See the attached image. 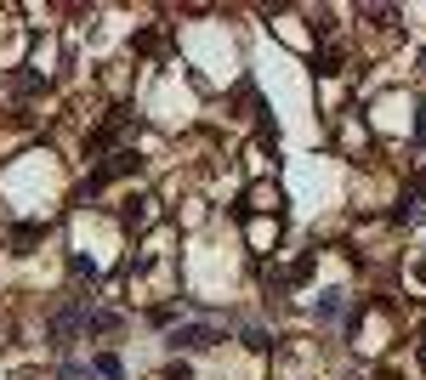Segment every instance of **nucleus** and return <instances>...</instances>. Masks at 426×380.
I'll list each match as a JSON object with an SVG mask.
<instances>
[{"label":"nucleus","instance_id":"1","mask_svg":"<svg viewBox=\"0 0 426 380\" xmlns=\"http://www.w3.org/2000/svg\"><path fill=\"white\" fill-rule=\"evenodd\" d=\"M210 341H216V329H199V324H188V329H177V335H170V347H210Z\"/></svg>","mask_w":426,"mask_h":380},{"label":"nucleus","instance_id":"2","mask_svg":"<svg viewBox=\"0 0 426 380\" xmlns=\"http://www.w3.org/2000/svg\"><path fill=\"white\" fill-rule=\"evenodd\" d=\"M165 380H193V369H188V363H182V369L170 363V369H165Z\"/></svg>","mask_w":426,"mask_h":380}]
</instances>
